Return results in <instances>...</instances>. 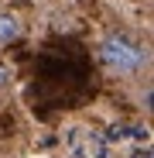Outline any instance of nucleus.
Here are the masks:
<instances>
[{
  "label": "nucleus",
  "mask_w": 154,
  "mask_h": 158,
  "mask_svg": "<svg viewBox=\"0 0 154 158\" xmlns=\"http://www.w3.org/2000/svg\"><path fill=\"white\" fill-rule=\"evenodd\" d=\"M10 76H14V72H10V65H4V62H0V89L10 83Z\"/></svg>",
  "instance_id": "nucleus-3"
},
{
  "label": "nucleus",
  "mask_w": 154,
  "mask_h": 158,
  "mask_svg": "<svg viewBox=\"0 0 154 158\" xmlns=\"http://www.w3.org/2000/svg\"><path fill=\"white\" fill-rule=\"evenodd\" d=\"M21 38V21L7 10H0V45H10Z\"/></svg>",
  "instance_id": "nucleus-2"
},
{
  "label": "nucleus",
  "mask_w": 154,
  "mask_h": 158,
  "mask_svg": "<svg viewBox=\"0 0 154 158\" xmlns=\"http://www.w3.org/2000/svg\"><path fill=\"white\" fill-rule=\"evenodd\" d=\"M99 59L113 72H137L147 62V52L140 45H134L130 38H123V35H106L99 41Z\"/></svg>",
  "instance_id": "nucleus-1"
}]
</instances>
